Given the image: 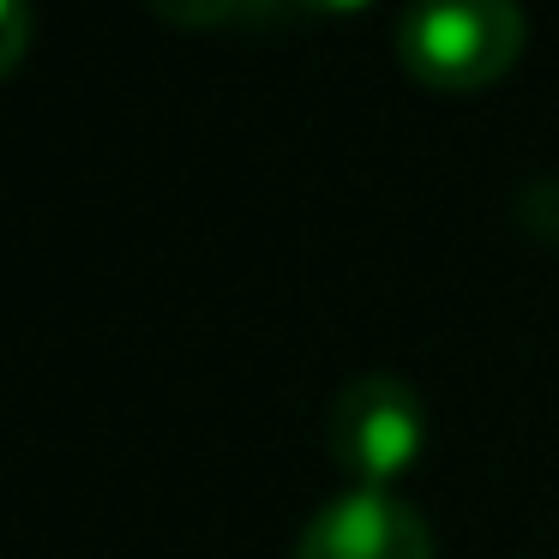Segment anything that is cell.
<instances>
[{
  "mask_svg": "<svg viewBox=\"0 0 559 559\" xmlns=\"http://www.w3.org/2000/svg\"><path fill=\"white\" fill-rule=\"evenodd\" d=\"M518 0H403L397 61L427 91H487L523 55Z\"/></svg>",
  "mask_w": 559,
  "mask_h": 559,
  "instance_id": "obj_1",
  "label": "cell"
},
{
  "mask_svg": "<svg viewBox=\"0 0 559 559\" xmlns=\"http://www.w3.org/2000/svg\"><path fill=\"white\" fill-rule=\"evenodd\" d=\"M325 445H331V463L343 475H355V487H391L427 451L421 391L397 373L349 379L325 415Z\"/></svg>",
  "mask_w": 559,
  "mask_h": 559,
  "instance_id": "obj_2",
  "label": "cell"
},
{
  "mask_svg": "<svg viewBox=\"0 0 559 559\" xmlns=\"http://www.w3.org/2000/svg\"><path fill=\"white\" fill-rule=\"evenodd\" d=\"M295 559H433V530L397 487H343L295 535Z\"/></svg>",
  "mask_w": 559,
  "mask_h": 559,
  "instance_id": "obj_3",
  "label": "cell"
},
{
  "mask_svg": "<svg viewBox=\"0 0 559 559\" xmlns=\"http://www.w3.org/2000/svg\"><path fill=\"white\" fill-rule=\"evenodd\" d=\"M145 7L175 31H217V25L259 19L265 7H283V0H145Z\"/></svg>",
  "mask_w": 559,
  "mask_h": 559,
  "instance_id": "obj_4",
  "label": "cell"
},
{
  "mask_svg": "<svg viewBox=\"0 0 559 559\" xmlns=\"http://www.w3.org/2000/svg\"><path fill=\"white\" fill-rule=\"evenodd\" d=\"M25 43H31V7L25 0H0V79L25 61Z\"/></svg>",
  "mask_w": 559,
  "mask_h": 559,
  "instance_id": "obj_5",
  "label": "cell"
},
{
  "mask_svg": "<svg viewBox=\"0 0 559 559\" xmlns=\"http://www.w3.org/2000/svg\"><path fill=\"white\" fill-rule=\"evenodd\" d=\"M283 7L313 13V19H355V13H367V7H379V0H283Z\"/></svg>",
  "mask_w": 559,
  "mask_h": 559,
  "instance_id": "obj_6",
  "label": "cell"
}]
</instances>
